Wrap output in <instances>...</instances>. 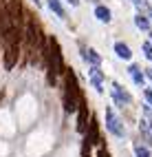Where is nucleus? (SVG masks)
I'll return each mask as SVG.
<instances>
[{
  "mask_svg": "<svg viewBox=\"0 0 152 157\" xmlns=\"http://www.w3.org/2000/svg\"><path fill=\"white\" fill-rule=\"evenodd\" d=\"M64 109L68 113H75L79 109V102H82V93H79V86H77V78H75V73L73 69H66L64 73Z\"/></svg>",
  "mask_w": 152,
  "mask_h": 157,
  "instance_id": "f257e3e1",
  "label": "nucleus"
},
{
  "mask_svg": "<svg viewBox=\"0 0 152 157\" xmlns=\"http://www.w3.org/2000/svg\"><path fill=\"white\" fill-rule=\"evenodd\" d=\"M46 62H49V82H55L57 73H66L64 71V58H62V49H60L57 40L51 36L46 40Z\"/></svg>",
  "mask_w": 152,
  "mask_h": 157,
  "instance_id": "f03ea898",
  "label": "nucleus"
},
{
  "mask_svg": "<svg viewBox=\"0 0 152 157\" xmlns=\"http://www.w3.org/2000/svg\"><path fill=\"white\" fill-rule=\"evenodd\" d=\"M106 128L113 133L115 137H124V135H126V131H124V126H121L119 117L115 115L113 106H106Z\"/></svg>",
  "mask_w": 152,
  "mask_h": 157,
  "instance_id": "7ed1b4c3",
  "label": "nucleus"
},
{
  "mask_svg": "<svg viewBox=\"0 0 152 157\" xmlns=\"http://www.w3.org/2000/svg\"><path fill=\"white\" fill-rule=\"evenodd\" d=\"M16 60H18V47L11 44V42H5V69L11 71Z\"/></svg>",
  "mask_w": 152,
  "mask_h": 157,
  "instance_id": "20e7f679",
  "label": "nucleus"
},
{
  "mask_svg": "<svg viewBox=\"0 0 152 157\" xmlns=\"http://www.w3.org/2000/svg\"><path fill=\"white\" fill-rule=\"evenodd\" d=\"M88 78L93 82V86L97 89V93H104V73L99 67H90L88 69Z\"/></svg>",
  "mask_w": 152,
  "mask_h": 157,
  "instance_id": "39448f33",
  "label": "nucleus"
},
{
  "mask_svg": "<svg viewBox=\"0 0 152 157\" xmlns=\"http://www.w3.org/2000/svg\"><path fill=\"white\" fill-rule=\"evenodd\" d=\"M86 122H88V106H86V100L82 98L79 109H77V128L79 131H86Z\"/></svg>",
  "mask_w": 152,
  "mask_h": 157,
  "instance_id": "423d86ee",
  "label": "nucleus"
},
{
  "mask_svg": "<svg viewBox=\"0 0 152 157\" xmlns=\"http://www.w3.org/2000/svg\"><path fill=\"white\" fill-rule=\"evenodd\" d=\"M113 95H115V100L119 102V104H130L132 102V98H130V93H126L124 89H121V84H117V82H113Z\"/></svg>",
  "mask_w": 152,
  "mask_h": 157,
  "instance_id": "0eeeda50",
  "label": "nucleus"
},
{
  "mask_svg": "<svg viewBox=\"0 0 152 157\" xmlns=\"http://www.w3.org/2000/svg\"><path fill=\"white\" fill-rule=\"evenodd\" d=\"M95 18L99 20V22H110L113 13H110V9H108V7H104V5H97V7H95Z\"/></svg>",
  "mask_w": 152,
  "mask_h": 157,
  "instance_id": "6e6552de",
  "label": "nucleus"
},
{
  "mask_svg": "<svg viewBox=\"0 0 152 157\" xmlns=\"http://www.w3.org/2000/svg\"><path fill=\"white\" fill-rule=\"evenodd\" d=\"M86 140H88L90 144H97V142H99V124H97L95 120H90V124H88V135H86Z\"/></svg>",
  "mask_w": 152,
  "mask_h": 157,
  "instance_id": "1a4fd4ad",
  "label": "nucleus"
},
{
  "mask_svg": "<svg viewBox=\"0 0 152 157\" xmlns=\"http://www.w3.org/2000/svg\"><path fill=\"white\" fill-rule=\"evenodd\" d=\"M82 53H84V60L86 62H90V67H99L101 64V58H99V53H97V51L95 49H82Z\"/></svg>",
  "mask_w": 152,
  "mask_h": 157,
  "instance_id": "9d476101",
  "label": "nucleus"
},
{
  "mask_svg": "<svg viewBox=\"0 0 152 157\" xmlns=\"http://www.w3.org/2000/svg\"><path fill=\"white\" fill-rule=\"evenodd\" d=\"M115 53H117V58H121V60H130V58H132L130 47L124 44V42H115Z\"/></svg>",
  "mask_w": 152,
  "mask_h": 157,
  "instance_id": "9b49d317",
  "label": "nucleus"
},
{
  "mask_svg": "<svg viewBox=\"0 0 152 157\" xmlns=\"http://www.w3.org/2000/svg\"><path fill=\"white\" fill-rule=\"evenodd\" d=\"M46 7H49L57 18H66V11H64V7L60 5V0H46Z\"/></svg>",
  "mask_w": 152,
  "mask_h": 157,
  "instance_id": "f8f14e48",
  "label": "nucleus"
},
{
  "mask_svg": "<svg viewBox=\"0 0 152 157\" xmlns=\"http://www.w3.org/2000/svg\"><path fill=\"white\" fill-rule=\"evenodd\" d=\"M128 71H130V75H132V80H135V84H137V86H143V82H146V78H143V73L139 71V67H135V64H132V67H130Z\"/></svg>",
  "mask_w": 152,
  "mask_h": 157,
  "instance_id": "ddd939ff",
  "label": "nucleus"
},
{
  "mask_svg": "<svg viewBox=\"0 0 152 157\" xmlns=\"http://www.w3.org/2000/svg\"><path fill=\"white\" fill-rule=\"evenodd\" d=\"M150 131H152V128H150V124H148V122H141V124H139V133L143 135L146 144H152V135H150Z\"/></svg>",
  "mask_w": 152,
  "mask_h": 157,
  "instance_id": "4468645a",
  "label": "nucleus"
},
{
  "mask_svg": "<svg viewBox=\"0 0 152 157\" xmlns=\"http://www.w3.org/2000/svg\"><path fill=\"white\" fill-rule=\"evenodd\" d=\"M135 25H137L139 29H143V31H148V29H150V20H148L146 16H141V13H137V16H135Z\"/></svg>",
  "mask_w": 152,
  "mask_h": 157,
  "instance_id": "2eb2a0df",
  "label": "nucleus"
},
{
  "mask_svg": "<svg viewBox=\"0 0 152 157\" xmlns=\"http://www.w3.org/2000/svg\"><path fill=\"white\" fill-rule=\"evenodd\" d=\"M135 155H137V157H150V151H148V146L137 144V146H135Z\"/></svg>",
  "mask_w": 152,
  "mask_h": 157,
  "instance_id": "dca6fc26",
  "label": "nucleus"
},
{
  "mask_svg": "<svg viewBox=\"0 0 152 157\" xmlns=\"http://www.w3.org/2000/svg\"><path fill=\"white\" fill-rule=\"evenodd\" d=\"M143 53L148 60H152V42H143Z\"/></svg>",
  "mask_w": 152,
  "mask_h": 157,
  "instance_id": "f3484780",
  "label": "nucleus"
},
{
  "mask_svg": "<svg viewBox=\"0 0 152 157\" xmlns=\"http://www.w3.org/2000/svg\"><path fill=\"white\" fill-rule=\"evenodd\" d=\"M143 98L148 100V104L152 106V91H150V89H146V91H143Z\"/></svg>",
  "mask_w": 152,
  "mask_h": 157,
  "instance_id": "a211bd4d",
  "label": "nucleus"
},
{
  "mask_svg": "<svg viewBox=\"0 0 152 157\" xmlns=\"http://www.w3.org/2000/svg\"><path fill=\"white\" fill-rule=\"evenodd\" d=\"M97 157H110V155H108V151H106V148H101V151H99V155H97Z\"/></svg>",
  "mask_w": 152,
  "mask_h": 157,
  "instance_id": "6ab92c4d",
  "label": "nucleus"
},
{
  "mask_svg": "<svg viewBox=\"0 0 152 157\" xmlns=\"http://www.w3.org/2000/svg\"><path fill=\"white\" fill-rule=\"evenodd\" d=\"M66 2H71L73 7H77V5H79V0H66Z\"/></svg>",
  "mask_w": 152,
  "mask_h": 157,
  "instance_id": "aec40b11",
  "label": "nucleus"
},
{
  "mask_svg": "<svg viewBox=\"0 0 152 157\" xmlns=\"http://www.w3.org/2000/svg\"><path fill=\"white\" fill-rule=\"evenodd\" d=\"M146 75H148V78L152 80V69H146Z\"/></svg>",
  "mask_w": 152,
  "mask_h": 157,
  "instance_id": "412c9836",
  "label": "nucleus"
},
{
  "mask_svg": "<svg viewBox=\"0 0 152 157\" xmlns=\"http://www.w3.org/2000/svg\"><path fill=\"white\" fill-rule=\"evenodd\" d=\"M33 2H35V5H40V0H33Z\"/></svg>",
  "mask_w": 152,
  "mask_h": 157,
  "instance_id": "4be33fe9",
  "label": "nucleus"
},
{
  "mask_svg": "<svg viewBox=\"0 0 152 157\" xmlns=\"http://www.w3.org/2000/svg\"><path fill=\"white\" fill-rule=\"evenodd\" d=\"M150 42H152V31H150Z\"/></svg>",
  "mask_w": 152,
  "mask_h": 157,
  "instance_id": "5701e85b",
  "label": "nucleus"
},
{
  "mask_svg": "<svg viewBox=\"0 0 152 157\" xmlns=\"http://www.w3.org/2000/svg\"><path fill=\"white\" fill-rule=\"evenodd\" d=\"M150 128H152V122H150Z\"/></svg>",
  "mask_w": 152,
  "mask_h": 157,
  "instance_id": "b1692460",
  "label": "nucleus"
}]
</instances>
